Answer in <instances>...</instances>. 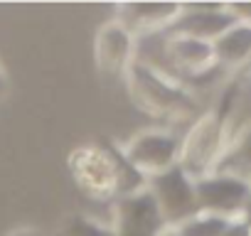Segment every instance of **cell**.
I'll list each match as a JSON object with an SVG mask.
<instances>
[{
    "instance_id": "cell-13",
    "label": "cell",
    "mask_w": 251,
    "mask_h": 236,
    "mask_svg": "<svg viewBox=\"0 0 251 236\" xmlns=\"http://www.w3.org/2000/svg\"><path fill=\"white\" fill-rule=\"evenodd\" d=\"M111 155V163H113V172H116V199L118 197H128V194H136L141 189H146L148 185V177L143 172H138L128 158L123 155V148L111 143V141H101Z\"/></svg>"
},
{
    "instance_id": "cell-7",
    "label": "cell",
    "mask_w": 251,
    "mask_h": 236,
    "mask_svg": "<svg viewBox=\"0 0 251 236\" xmlns=\"http://www.w3.org/2000/svg\"><path fill=\"white\" fill-rule=\"evenodd\" d=\"M123 155L138 172L153 177L177 165L180 138L170 131H141L123 145Z\"/></svg>"
},
{
    "instance_id": "cell-11",
    "label": "cell",
    "mask_w": 251,
    "mask_h": 236,
    "mask_svg": "<svg viewBox=\"0 0 251 236\" xmlns=\"http://www.w3.org/2000/svg\"><path fill=\"white\" fill-rule=\"evenodd\" d=\"M212 52L219 69H241L251 57V25L234 23L212 42Z\"/></svg>"
},
{
    "instance_id": "cell-3",
    "label": "cell",
    "mask_w": 251,
    "mask_h": 236,
    "mask_svg": "<svg viewBox=\"0 0 251 236\" xmlns=\"http://www.w3.org/2000/svg\"><path fill=\"white\" fill-rule=\"evenodd\" d=\"M67 167L76 189L84 197L94 202L116 199V172H113L111 155L101 141L74 148L67 158Z\"/></svg>"
},
{
    "instance_id": "cell-21",
    "label": "cell",
    "mask_w": 251,
    "mask_h": 236,
    "mask_svg": "<svg viewBox=\"0 0 251 236\" xmlns=\"http://www.w3.org/2000/svg\"><path fill=\"white\" fill-rule=\"evenodd\" d=\"M241 71H244V74H246V76H251V57H249V59H246V64H244V67H241Z\"/></svg>"
},
{
    "instance_id": "cell-20",
    "label": "cell",
    "mask_w": 251,
    "mask_h": 236,
    "mask_svg": "<svg viewBox=\"0 0 251 236\" xmlns=\"http://www.w3.org/2000/svg\"><path fill=\"white\" fill-rule=\"evenodd\" d=\"M5 86H8V81H5V74H3V69H0V96H3Z\"/></svg>"
},
{
    "instance_id": "cell-4",
    "label": "cell",
    "mask_w": 251,
    "mask_h": 236,
    "mask_svg": "<svg viewBox=\"0 0 251 236\" xmlns=\"http://www.w3.org/2000/svg\"><path fill=\"white\" fill-rule=\"evenodd\" d=\"M146 189L155 199L160 216H163L168 229H177L180 224H185L187 219L200 214L197 194H195V180L180 165H173L165 172L148 177Z\"/></svg>"
},
{
    "instance_id": "cell-8",
    "label": "cell",
    "mask_w": 251,
    "mask_h": 236,
    "mask_svg": "<svg viewBox=\"0 0 251 236\" xmlns=\"http://www.w3.org/2000/svg\"><path fill=\"white\" fill-rule=\"evenodd\" d=\"M111 229L116 236H163L168 226L151 192L141 189L136 194L113 199Z\"/></svg>"
},
{
    "instance_id": "cell-15",
    "label": "cell",
    "mask_w": 251,
    "mask_h": 236,
    "mask_svg": "<svg viewBox=\"0 0 251 236\" xmlns=\"http://www.w3.org/2000/svg\"><path fill=\"white\" fill-rule=\"evenodd\" d=\"M62 236H116L108 224L94 221L89 216H72L62 231Z\"/></svg>"
},
{
    "instance_id": "cell-14",
    "label": "cell",
    "mask_w": 251,
    "mask_h": 236,
    "mask_svg": "<svg viewBox=\"0 0 251 236\" xmlns=\"http://www.w3.org/2000/svg\"><path fill=\"white\" fill-rule=\"evenodd\" d=\"M231 219L214 216V214H197L175 229L177 236H222Z\"/></svg>"
},
{
    "instance_id": "cell-10",
    "label": "cell",
    "mask_w": 251,
    "mask_h": 236,
    "mask_svg": "<svg viewBox=\"0 0 251 236\" xmlns=\"http://www.w3.org/2000/svg\"><path fill=\"white\" fill-rule=\"evenodd\" d=\"M180 13V3H123L116 13L121 23L133 37L163 32Z\"/></svg>"
},
{
    "instance_id": "cell-16",
    "label": "cell",
    "mask_w": 251,
    "mask_h": 236,
    "mask_svg": "<svg viewBox=\"0 0 251 236\" xmlns=\"http://www.w3.org/2000/svg\"><path fill=\"white\" fill-rule=\"evenodd\" d=\"M229 13L234 15L236 23H244V25H251V3H231L226 5Z\"/></svg>"
},
{
    "instance_id": "cell-12",
    "label": "cell",
    "mask_w": 251,
    "mask_h": 236,
    "mask_svg": "<svg viewBox=\"0 0 251 236\" xmlns=\"http://www.w3.org/2000/svg\"><path fill=\"white\" fill-rule=\"evenodd\" d=\"M212 172H222V175H231L246 185H251V128L244 131L236 141H231L222 158L217 160Z\"/></svg>"
},
{
    "instance_id": "cell-19",
    "label": "cell",
    "mask_w": 251,
    "mask_h": 236,
    "mask_svg": "<svg viewBox=\"0 0 251 236\" xmlns=\"http://www.w3.org/2000/svg\"><path fill=\"white\" fill-rule=\"evenodd\" d=\"M10 236H40L37 231H30V229H20V231H13Z\"/></svg>"
},
{
    "instance_id": "cell-18",
    "label": "cell",
    "mask_w": 251,
    "mask_h": 236,
    "mask_svg": "<svg viewBox=\"0 0 251 236\" xmlns=\"http://www.w3.org/2000/svg\"><path fill=\"white\" fill-rule=\"evenodd\" d=\"M241 221H246V224L251 226V192H249V199H246V207H244V212H241Z\"/></svg>"
},
{
    "instance_id": "cell-2",
    "label": "cell",
    "mask_w": 251,
    "mask_h": 236,
    "mask_svg": "<svg viewBox=\"0 0 251 236\" xmlns=\"http://www.w3.org/2000/svg\"><path fill=\"white\" fill-rule=\"evenodd\" d=\"M226 148V108L224 101L204 116H200L180 141V158L177 165L192 177H204L214 170L217 160Z\"/></svg>"
},
{
    "instance_id": "cell-6",
    "label": "cell",
    "mask_w": 251,
    "mask_h": 236,
    "mask_svg": "<svg viewBox=\"0 0 251 236\" xmlns=\"http://www.w3.org/2000/svg\"><path fill=\"white\" fill-rule=\"evenodd\" d=\"M234 23V15L222 3H180L177 18L163 30V35L214 42Z\"/></svg>"
},
{
    "instance_id": "cell-9",
    "label": "cell",
    "mask_w": 251,
    "mask_h": 236,
    "mask_svg": "<svg viewBox=\"0 0 251 236\" xmlns=\"http://www.w3.org/2000/svg\"><path fill=\"white\" fill-rule=\"evenodd\" d=\"M136 37L121 23H106L94 40V59L103 74H126L133 64Z\"/></svg>"
},
{
    "instance_id": "cell-5",
    "label": "cell",
    "mask_w": 251,
    "mask_h": 236,
    "mask_svg": "<svg viewBox=\"0 0 251 236\" xmlns=\"http://www.w3.org/2000/svg\"><path fill=\"white\" fill-rule=\"evenodd\" d=\"M249 192H251V185H246V182H241L231 175H222V172H209V175L195 180V194H197L200 214L241 219Z\"/></svg>"
},
{
    "instance_id": "cell-22",
    "label": "cell",
    "mask_w": 251,
    "mask_h": 236,
    "mask_svg": "<svg viewBox=\"0 0 251 236\" xmlns=\"http://www.w3.org/2000/svg\"><path fill=\"white\" fill-rule=\"evenodd\" d=\"M163 236H177V234H175V229H165V231H163Z\"/></svg>"
},
{
    "instance_id": "cell-17",
    "label": "cell",
    "mask_w": 251,
    "mask_h": 236,
    "mask_svg": "<svg viewBox=\"0 0 251 236\" xmlns=\"http://www.w3.org/2000/svg\"><path fill=\"white\" fill-rule=\"evenodd\" d=\"M222 236H251V226L246 221H241V219H231Z\"/></svg>"
},
{
    "instance_id": "cell-1",
    "label": "cell",
    "mask_w": 251,
    "mask_h": 236,
    "mask_svg": "<svg viewBox=\"0 0 251 236\" xmlns=\"http://www.w3.org/2000/svg\"><path fill=\"white\" fill-rule=\"evenodd\" d=\"M126 86H128L131 101L136 108L153 118H163V121H177V118H187L195 111V98L187 94L185 86L175 84L173 79L143 67V64H131L126 69Z\"/></svg>"
}]
</instances>
